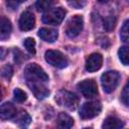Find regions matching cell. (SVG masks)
<instances>
[{"instance_id":"6da1fadb","label":"cell","mask_w":129,"mask_h":129,"mask_svg":"<svg viewBox=\"0 0 129 129\" xmlns=\"http://www.w3.org/2000/svg\"><path fill=\"white\" fill-rule=\"evenodd\" d=\"M24 76L27 82H42L46 83L48 81V76L37 63H29L24 70Z\"/></svg>"},{"instance_id":"7a4b0ae2","label":"cell","mask_w":129,"mask_h":129,"mask_svg":"<svg viewBox=\"0 0 129 129\" xmlns=\"http://www.w3.org/2000/svg\"><path fill=\"white\" fill-rule=\"evenodd\" d=\"M55 102L67 109L75 110L79 104V98L72 92L61 90L55 95Z\"/></svg>"},{"instance_id":"3957f363","label":"cell","mask_w":129,"mask_h":129,"mask_svg":"<svg viewBox=\"0 0 129 129\" xmlns=\"http://www.w3.org/2000/svg\"><path fill=\"white\" fill-rule=\"evenodd\" d=\"M120 81V75L116 71H108L104 73L101 77V84L104 92L112 93L118 86Z\"/></svg>"},{"instance_id":"277c9868","label":"cell","mask_w":129,"mask_h":129,"mask_svg":"<svg viewBox=\"0 0 129 129\" xmlns=\"http://www.w3.org/2000/svg\"><path fill=\"white\" fill-rule=\"evenodd\" d=\"M64 15H66V11L61 7L50 8L43 13L42 21L46 24L57 25L63 20Z\"/></svg>"},{"instance_id":"5b68a950","label":"cell","mask_w":129,"mask_h":129,"mask_svg":"<svg viewBox=\"0 0 129 129\" xmlns=\"http://www.w3.org/2000/svg\"><path fill=\"white\" fill-rule=\"evenodd\" d=\"M83 26H84L83 16L75 15L69 19L66 25V34L69 37L74 38L81 33V31L83 30Z\"/></svg>"},{"instance_id":"8992f818","label":"cell","mask_w":129,"mask_h":129,"mask_svg":"<svg viewBox=\"0 0 129 129\" xmlns=\"http://www.w3.org/2000/svg\"><path fill=\"white\" fill-rule=\"evenodd\" d=\"M45 60L51 64L52 67H55L57 69H63L68 66V58L58 50H46L44 54Z\"/></svg>"},{"instance_id":"52a82bcc","label":"cell","mask_w":129,"mask_h":129,"mask_svg":"<svg viewBox=\"0 0 129 129\" xmlns=\"http://www.w3.org/2000/svg\"><path fill=\"white\" fill-rule=\"evenodd\" d=\"M102 105L98 101H92L85 103L80 110V117L82 119H92L100 114Z\"/></svg>"},{"instance_id":"ba28073f","label":"cell","mask_w":129,"mask_h":129,"mask_svg":"<svg viewBox=\"0 0 129 129\" xmlns=\"http://www.w3.org/2000/svg\"><path fill=\"white\" fill-rule=\"evenodd\" d=\"M78 88L86 98H93L98 94V86L94 80H84L78 84Z\"/></svg>"},{"instance_id":"9c48e42d","label":"cell","mask_w":129,"mask_h":129,"mask_svg":"<svg viewBox=\"0 0 129 129\" xmlns=\"http://www.w3.org/2000/svg\"><path fill=\"white\" fill-rule=\"evenodd\" d=\"M19 28L23 31L31 30L34 27L35 24V18L34 15L29 11H24L19 18Z\"/></svg>"},{"instance_id":"30bf717a","label":"cell","mask_w":129,"mask_h":129,"mask_svg":"<svg viewBox=\"0 0 129 129\" xmlns=\"http://www.w3.org/2000/svg\"><path fill=\"white\" fill-rule=\"evenodd\" d=\"M27 85L30 88L33 95L39 100L44 99L49 94L48 89L44 86V84L42 82H27Z\"/></svg>"},{"instance_id":"8fae6325","label":"cell","mask_w":129,"mask_h":129,"mask_svg":"<svg viewBox=\"0 0 129 129\" xmlns=\"http://www.w3.org/2000/svg\"><path fill=\"white\" fill-rule=\"evenodd\" d=\"M103 63V57L100 53H92L88 56L86 60V70L88 72H96L98 71Z\"/></svg>"},{"instance_id":"7c38bea8","label":"cell","mask_w":129,"mask_h":129,"mask_svg":"<svg viewBox=\"0 0 129 129\" xmlns=\"http://www.w3.org/2000/svg\"><path fill=\"white\" fill-rule=\"evenodd\" d=\"M38 36L46 42H54L57 38V31L52 28L43 27L38 30Z\"/></svg>"},{"instance_id":"4fadbf2b","label":"cell","mask_w":129,"mask_h":129,"mask_svg":"<svg viewBox=\"0 0 129 129\" xmlns=\"http://www.w3.org/2000/svg\"><path fill=\"white\" fill-rule=\"evenodd\" d=\"M74 125V120L67 113H59L56 119L57 129H71Z\"/></svg>"},{"instance_id":"5bb4252c","label":"cell","mask_w":129,"mask_h":129,"mask_svg":"<svg viewBox=\"0 0 129 129\" xmlns=\"http://www.w3.org/2000/svg\"><path fill=\"white\" fill-rule=\"evenodd\" d=\"M124 123L122 120H120L117 117L110 116L104 120L102 124V129H121Z\"/></svg>"},{"instance_id":"9a60e30c","label":"cell","mask_w":129,"mask_h":129,"mask_svg":"<svg viewBox=\"0 0 129 129\" xmlns=\"http://www.w3.org/2000/svg\"><path fill=\"white\" fill-rule=\"evenodd\" d=\"M0 115H1V118L3 120L11 119L12 117H14L16 115V109H15L14 105H12L9 102L3 103L1 105V108H0Z\"/></svg>"},{"instance_id":"2e32d148","label":"cell","mask_w":129,"mask_h":129,"mask_svg":"<svg viewBox=\"0 0 129 129\" xmlns=\"http://www.w3.org/2000/svg\"><path fill=\"white\" fill-rule=\"evenodd\" d=\"M12 30L11 22L6 17H1L0 19V38L1 40H5L9 37Z\"/></svg>"},{"instance_id":"e0dca14e","label":"cell","mask_w":129,"mask_h":129,"mask_svg":"<svg viewBox=\"0 0 129 129\" xmlns=\"http://www.w3.org/2000/svg\"><path fill=\"white\" fill-rule=\"evenodd\" d=\"M30 121H31L30 116H29L26 112H21V114L18 116L16 122H17L18 126H19L21 129H26L27 126L30 124Z\"/></svg>"},{"instance_id":"ac0fdd59","label":"cell","mask_w":129,"mask_h":129,"mask_svg":"<svg viewBox=\"0 0 129 129\" xmlns=\"http://www.w3.org/2000/svg\"><path fill=\"white\" fill-rule=\"evenodd\" d=\"M118 56L120 61L123 64H129V47L128 46H122L118 50Z\"/></svg>"},{"instance_id":"d6986e66","label":"cell","mask_w":129,"mask_h":129,"mask_svg":"<svg viewBox=\"0 0 129 129\" xmlns=\"http://www.w3.org/2000/svg\"><path fill=\"white\" fill-rule=\"evenodd\" d=\"M120 37L122 41L129 42V19H127L123 23L121 30H120Z\"/></svg>"},{"instance_id":"ffe728a7","label":"cell","mask_w":129,"mask_h":129,"mask_svg":"<svg viewBox=\"0 0 129 129\" xmlns=\"http://www.w3.org/2000/svg\"><path fill=\"white\" fill-rule=\"evenodd\" d=\"M53 4L52 1H46V0H40L36 2V8L39 11H47L48 9H50V6Z\"/></svg>"},{"instance_id":"44dd1931","label":"cell","mask_w":129,"mask_h":129,"mask_svg":"<svg viewBox=\"0 0 129 129\" xmlns=\"http://www.w3.org/2000/svg\"><path fill=\"white\" fill-rule=\"evenodd\" d=\"M24 46L27 49L28 52L34 54L35 53V40L31 37H27L24 40Z\"/></svg>"},{"instance_id":"7402d4cb","label":"cell","mask_w":129,"mask_h":129,"mask_svg":"<svg viewBox=\"0 0 129 129\" xmlns=\"http://www.w3.org/2000/svg\"><path fill=\"white\" fill-rule=\"evenodd\" d=\"M13 94H14V99H15L16 102H18V103L24 102V101L26 100V98H27L26 93L23 92V91H22L21 89H19V88H16V89L14 90Z\"/></svg>"},{"instance_id":"603a6c76","label":"cell","mask_w":129,"mask_h":129,"mask_svg":"<svg viewBox=\"0 0 129 129\" xmlns=\"http://www.w3.org/2000/svg\"><path fill=\"white\" fill-rule=\"evenodd\" d=\"M116 24V18L114 16H108L105 20H104V27L106 30L111 31Z\"/></svg>"},{"instance_id":"cb8c5ba5","label":"cell","mask_w":129,"mask_h":129,"mask_svg":"<svg viewBox=\"0 0 129 129\" xmlns=\"http://www.w3.org/2000/svg\"><path fill=\"white\" fill-rule=\"evenodd\" d=\"M121 100L126 106H129V84L123 89L121 94Z\"/></svg>"},{"instance_id":"d4e9b609","label":"cell","mask_w":129,"mask_h":129,"mask_svg":"<svg viewBox=\"0 0 129 129\" xmlns=\"http://www.w3.org/2000/svg\"><path fill=\"white\" fill-rule=\"evenodd\" d=\"M12 74H13V69L10 64H6L3 69H2V77L5 78V79H10L12 77Z\"/></svg>"},{"instance_id":"484cf974","label":"cell","mask_w":129,"mask_h":129,"mask_svg":"<svg viewBox=\"0 0 129 129\" xmlns=\"http://www.w3.org/2000/svg\"><path fill=\"white\" fill-rule=\"evenodd\" d=\"M69 4L77 9H79L86 5V1H69Z\"/></svg>"},{"instance_id":"4316f807","label":"cell","mask_w":129,"mask_h":129,"mask_svg":"<svg viewBox=\"0 0 129 129\" xmlns=\"http://www.w3.org/2000/svg\"><path fill=\"white\" fill-rule=\"evenodd\" d=\"M19 3H20V2H16V1H9V2H7V5H8V6H10L11 8H15Z\"/></svg>"},{"instance_id":"83f0119b","label":"cell","mask_w":129,"mask_h":129,"mask_svg":"<svg viewBox=\"0 0 129 129\" xmlns=\"http://www.w3.org/2000/svg\"><path fill=\"white\" fill-rule=\"evenodd\" d=\"M84 129H91V128H84Z\"/></svg>"}]
</instances>
